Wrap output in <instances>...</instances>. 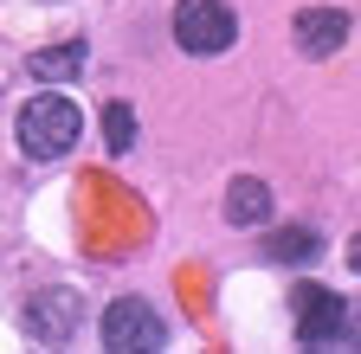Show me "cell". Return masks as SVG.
<instances>
[{"label":"cell","mask_w":361,"mask_h":354,"mask_svg":"<svg viewBox=\"0 0 361 354\" xmlns=\"http://www.w3.org/2000/svg\"><path fill=\"white\" fill-rule=\"evenodd\" d=\"M78 129H84L78 103L59 97V91H45V97H32V103L20 110V148H26L32 161H59V155L78 148Z\"/></svg>","instance_id":"1"},{"label":"cell","mask_w":361,"mask_h":354,"mask_svg":"<svg viewBox=\"0 0 361 354\" xmlns=\"http://www.w3.org/2000/svg\"><path fill=\"white\" fill-rule=\"evenodd\" d=\"M174 39H180V52L213 58V52H226L239 39V13L226 0H180L174 7Z\"/></svg>","instance_id":"2"},{"label":"cell","mask_w":361,"mask_h":354,"mask_svg":"<svg viewBox=\"0 0 361 354\" xmlns=\"http://www.w3.org/2000/svg\"><path fill=\"white\" fill-rule=\"evenodd\" d=\"M348 316H355V309H348L336 290L297 284V341H303V348H348V341H355Z\"/></svg>","instance_id":"3"},{"label":"cell","mask_w":361,"mask_h":354,"mask_svg":"<svg viewBox=\"0 0 361 354\" xmlns=\"http://www.w3.org/2000/svg\"><path fill=\"white\" fill-rule=\"evenodd\" d=\"M168 341V329H161V316H155V309L142 303V296H116L110 309H104V348H161Z\"/></svg>","instance_id":"4"},{"label":"cell","mask_w":361,"mask_h":354,"mask_svg":"<svg viewBox=\"0 0 361 354\" xmlns=\"http://www.w3.org/2000/svg\"><path fill=\"white\" fill-rule=\"evenodd\" d=\"M342 39H348V13H342V7H303V13H297V46H303L310 58L342 52Z\"/></svg>","instance_id":"5"},{"label":"cell","mask_w":361,"mask_h":354,"mask_svg":"<svg viewBox=\"0 0 361 354\" xmlns=\"http://www.w3.org/2000/svg\"><path fill=\"white\" fill-rule=\"evenodd\" d=\"M71 316H78V296H71V290H45V296L26 303V329H32L39 341H65V335H71Z\"/></svg>","instance_id":"6"},{"label":"cell","mask_w":361,"mask_h":354,"mask_svg":"<svg viewBox=\"0 0 361 354\" xmlns=\"http://www.w3.org/2000/svg\"><path fill=\"white\" fill-rule=\"evenodd\" d=\"M226 213H233L239 226H264V219H271V194H264V181H233Z\"/></svg>","instance_id":"7"},{"label":"cell","mask_w":361,"mask_h":354,"mask_svg":"<svg viewBox=\"0 0 361 354\" xmlns=\"http://www.w3.org/2000/svg\"><path fill=\"white\" fill-rule=\"evenodd\" d=\"M316 251H323V239H316V232H271V239H264V258H271V264H310Z\"/></svg>","instance_id":"8"},{"label":"cell","mask_w":361,"mask_h":354,"mask_svg":"<svg viewBox=\"0 0 361 354\" xmlns=\"http://www.w3.org/2000/svg\"><path fill=\"white\" fill-rule=\"evenodd\" d=\"M32 71H39L45 84L78 77V71H84V46H45V52H32Z\"/></svg>","instance_id":"9"},{"label":"cell","mask_w":361,"mask_h":354,"mask_svg":"<svg viewBox=\"0 0 361 354\" xmlns=\"http://www.w3.org/2000/svg\"><path fill=\"white\" fill-rule=\"evenodd\" d=\"M104 142H110V155H123V148L135 142V110H129V103H110V110H104Z\"/></svg>","instance_id":"10"}]
</instances>
